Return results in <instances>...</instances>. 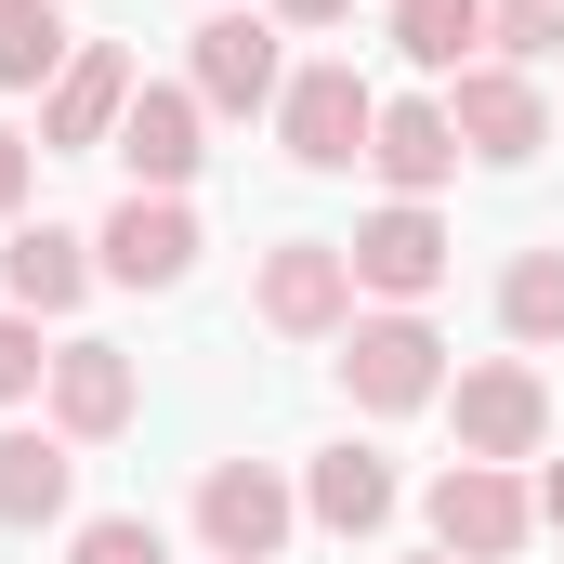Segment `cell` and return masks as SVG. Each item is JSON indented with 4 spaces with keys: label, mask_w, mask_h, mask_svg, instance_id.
Instances as JSON below:
<instances>
[{
    "label": "cell",
    "mask_w": 564,
    "mask_h": 564,
    "mask_svg": "<svg viewBox=\"0 0 564 564\" xmlns=\"http://www.w3.org/2000/svg\"><path fill=\"white\" fill-rule=\"evenodd\" d=\"M368 119H381V93L328 53V66H289V93H276V144L302 158V171H355L368 158Z\"/></svg>",
    "instance_id": "10"
},
{
    "label": "cell",
    "mask_w": 564,
    "mask_h": 564,
    "mask_svg": "<svg viewBox=\"0 0 564 564\" xmlns=\"http://www.w3.org/2000/svg\"><path fill=\"white\" fill-rule=\"evenodd\" d=\"M66 66H79L66 0H0V93H53Z\"/></svg>",
    "instance_id": "19"
},
{
    "label": "cell",
    "mask_w": 564,
    "mask_h": 564,
    "mask_svg": "<svg viewBox=\"0 0 564 564\" xmlns=\"http://www.w3.org/2000/svg\"><path fill=\"white\" fill-rule=\"evenodd\" d=\"M250 315H263L276 341H341V328H355V263H341V237H276L263 276H250Z\"/></svg>",
    "instance_id": "6"
},
{
    "label": "cell",
    "mask_w": 564,
    "mask_h": 564,
    "mask_svg": "<svg viewBox=\"0 0 564 564\" xmlns=\"http://www.w3.org/2000/svg\"><path fill=\"white\" fill-rule=\"evenodd\" d=\"M446 119H459V158H486V171H525L539 144H552V93L525 79V66H459L446 79Z\"/></svg>",
    "instance_id": "9"
},
{
    "label": "cell",
    "mask_w": 564,
    "mask_h": 564,
    "mask_svg": "<svg viewBox=\"0 0 564 564\" xmlns=\"http://www.w3.org/2000/svg\"><path fill=\"white\" fill-rule=\"evenodd\" d=\"M499 328L539 355V341H564V250H512L499 263Z\"/></svg>",
    "instance_id": "20"
},
{
    "label": "cell",
    "mask_w": 564,
    "mask_h": 564,
    "mask_svg": "<svg viewBox=\"0 0 564 564\" xmlns=\"http://www.w3.org/2000/svg\"><path fill=\"white\" fill-rule=\"evenodd\" d=\"M66 499H79V446L40 433V421H13L0 433V525L40 539V525H66Z\"/></svg>",
    "instance_id": "15"
},
{
    "label": "cell",
    "mask_w": 564,
    "mask_h": 564,
    "mask_svg": "<svg viewBox=\"0 0 564 564\" xmlns=\"http://www.w3.org/2000/svg\"><path fill=\"white\" fill-rule=\"evenodd\" d=\"M40 408H53V433H66V446H106V433H132L144 381H132V355H119V341H53Z\"/></svg>",
    "instance_id": "13"
},
{
    "label": "cell",
    "mask_w": 564,
    "mask_h": 564,
    "mask_svg": "<svg viewBox=\"0 0 564 564\" xmlns=\"http://www.w3.org/2000/svg\"><path fill=\"white\" fill-rule=\"evenodd\" d=\"M341 263H355V289H381V302L421 315L433 289H446V263H459V237L433 224V197H381V210L341 237Z\"/></svg>",
    "instance_id": "7"
},
{
    "label": "cell",
    "mask_w": 564,
    "mask_h": 564,
    "mask_svg": "<svg viewBox=\"0 0 564 564\" xmlns=\"http://www.w3.org/2000/svg\"><path fill=\"white\" fill-rule=\"evenodd\" d=\"M302 525L381 539V525H394V459H381V446H315V459H302Z\"/></svg>",
    "instance_id": "14"
},
{
    "label": "cell",
    "mask_w": 564,
    "mask_h": 564,
    "mask_svg": "<svg viewBox=\"0 0 564 564\" xmlns=\"http://www.w3.org/2000/svg\"><path fill=\"white\" fill-rule=\"evenodd\" d=\"M539 525H552V539H564V459H552V473H539Z\"/></svg>",
    "instance_id": "26"
},
{
    "label": "cell",
    "mask_w": 564,
    "mask_h": 564,
    "mask_svg": "<svg viewBox=\"0 0 564 564\" xmlns=\"http://www.w3.org/2000/svg\"><path fill=\"white\" fill-rule=\"evenodd\" d=\"M40 381H53V341H40V315L0 302V408H40Z\"/></svg>",
    "instance_id": "23"
},
{
    "label": "cell",
    "mask_w": 564,
    "mask_h": 564,
    "mask_svg": "<svg viewBox=\"0 0 564 564\" xmlns=\"http://www.w3.org/2000/svg\"><path fill=\"white\" fill-rule=\"evenodd\" d=\"M525 539H539V486H525V473H499V459H446V473H433V552L512 564Z\"/></svg>",
    "instance_id": "4"
},
{
    "label": "cell",
    "mask_w": 564,
    "mask_h": 564,
    "mask_svg": "<svg viewBox=\"0 0 564 564\" xmlns=\"http://www.w3.org/2000/svg\"><path fill=\"white\" fill-rule=\"evenodd\" d=\"M184 93H197L210 119H263V106L289 93L276 13H237V0H210V13H197V53H184Z\"/></svg>",
    "instance_id": "3"
},
{
    "label": "cell",
    "mask_w": 564,
    "mask_h": 564,
    "mask_svg": "<svg viewBox=\"0 0 564 564\" xmlns=\"http://www.w3.org/2000/svg\"><path fill=\"white\" fill-rule=\"evenodd\" d=\"M263 13H276V26H341L355 0H263Z\"/></svg>",
    "instance_id": "25"
},
{
    "label": "cell",
    "mask_w": 564,
    "mask_h": 564,
    "mask_svg": "<svg viewBox=\"0 0 564 564\" xmlns=\"http://www.w3.org/2000/svg\"><path fill=\"white\" fill-rule=\"evenodd\" d=\"M486 53H499V66L564 53V0H486Z\"/></svg>",
    "instance_id": "21"
},
{
    "label": "cell",
    "mask_w": 564,
    "mask_h": 564,
    "mask_svg": "<svg viewBox=\"0 0 564 564\" xmlns=\"http://www.w3.org/2000/svg\"><path fill=\"white\" fill-rule=\"evenodd\" d=\"M132 53L119 40H79V66L40 93V158H93V144H119V106H132Z\"/></svg>",
    "instance_id": "12"
},
{
    "label": "cell",
    "mask_w": 564,
    "mask_h": 564,
    "mask_svg": "<svg viewBox=\"0 0 564 564\" xmlns=\"http://www.w3.org/2000/svg\"><path fill=\"white\" fill-rule=\"evenodd\" d=\"M66 564H171V539H158L144 512H93V525L66 539Z\"/></svg>",
    "instance_id": "22"
},
{
    "label": "cell",
    "mask_w": 564,
    "mask_h": 564,
    "mask_svg": "<svg viewBox=\"0 0 564 564\" xmlns=\"http://www.w3.org/2000/svg\"><path fill=\"white\" fill-rule=\"evenodd\" d=\"M26 184H40V144H26V132H0V224L26 210Z\"/></svg>",
    "instance_id": "24"
},
{
    "label": "cell",
    "mask_w": 564,
    "mask_h": 564,
    "mask_svg": "<svg viewBox=\"0 0 564 564\" xmlns=\"http://www.w3.org/2000/svg\"><path fill=\"white\" fill-rule=\"evenodd\" d=\"M106 158L132 171V197H184L197 158H210V106H197L184 79H132V106H119V144H106Z\"/></svg>",
    "instance_id": "8"
},
{
    "label": "cell",
    "mask_w": 564,
    "mask_h": 564,
    "mask_svg": "<svg viewBox=\"0 0 564 564\" xmlns=\"http://www.w3.org/2000/svg\"><path fill=\"white\" fill-rule=\"evenodd\" d=\"M93 276H106V263H93L79 224H13V250H0L13 315H79V289H93Z\"/></svg>",
    "instance_id": "17"
},
{
    "label": "cell",
    "mask_w": 564,
    "mask_h": 564,
    "mask_svg": "<svg viewBox=\"0 0 564 564\" xmlns=\"http://www.w3.org/2000/svg\"><path fill=\"white\" fill-rule=\"evenodd\" d=\"M197 539H210V564H276L302 539V486L276 459H210L197 473Z\"/></svg>",
    "instance_id": "2"
},
{
    "label": "cell",
    "mask_w": 564,
    "mask_h": 564,
    "mask_svg": "<svg viewBox=\"0 0 564 564\" xmlns=\"http://www.w3.org/2000/svg\"><path fill=\"white\" fill-rule=\"evenodd\" d=\"M341 394H355L368 421H408V408H446V341H433V315H408V302L355 315V328H341Z\"/></svg>",
    "instance_id": "1"
},
{
    "label": "cell",
    "mask_w": 564,
    "mask_h": 564,
    "mask_svg": "<svg viewBox=\"0 0 564 564\" xmlns=\"http://www.w3.org/2000/svg\"><path fill=\"white\" fill-rule=\"evenodd\" d=\"M368 171H381L394 197H433V184L459 171V119H446V93H408V106H381V119H368Z\"/></svg>",
    "instance_id": "16"
},
{
    "label": "cell",
    "mask_w": 564,
    "mask_h": 564,
    "mask_svg": "<svg viewBox=\"0 0 564 564\" xmlns=\"http://www.w3.org/2000/svg\"><path fill=\"white\" fill-rule=\"evenodd\" d=\"M408 564H459V552H408Z\"/></svg>",
    "instance_id": "27"
},
{
    "label": "cell",
    "mask_w": 564,
    "mask_h": 564,
    "mask_svg": "<svg viewBox=\"0 0 564 564\" xmlns=\"http://www.w3.org/2000/svg\"><path fill=\"white\" fill-rule=\"evenodd\" d=\"M446 421H459V459H539L552 446V381L525 368V355H486V368H459L446 381Z\"/></svg>",
    "instance_id": "5"
},
{
    "label": "cell",
    "mask_w": 564,
    "mask_h": 564,
    "mask_svg": "<svg viewBox=\"0 0 564 564\" xmlns=\"http://www.w3.org/2000/svg\"><path fill=\"white\" fill-rule=\"evenodd\" d=\"M381 40H394L421 79H459V66H486V0H394Z\"/></svg>",
    "instance_id": "18"
},
{
    "label": "cell",
    "mask_w": 564,
    "mask_h": 564,
    "mask_svg": "<svg viewBox=\"0 0 564 564\" xmlns=\"http://www.w3.org/2000/svg\"><path fill=\"white\" fill-rule=\"evenodd\" d=\"M197 210L184 197H119L106 210V237H93V263H106V289H184L197 276Z\"/></svg>",
    "instance_id": "11"
}]
</instances>
